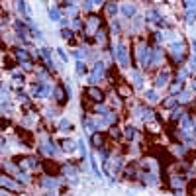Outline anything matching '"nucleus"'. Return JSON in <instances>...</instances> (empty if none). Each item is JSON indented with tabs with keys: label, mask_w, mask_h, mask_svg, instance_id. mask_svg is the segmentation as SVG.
<instances>
[{
	"label": "nucleus",
	"mask_w": 196,
	"mask_h": 196,
	"mask_svg": "<svg viewBox=\"0 0 196 196\" xmlns=\"http://www.w3.org/2000/svg\"><path fill=\"white\" fill-rule=\"evenodd\" d=\"M135 133H137V131H135V128H131V126H130V128H126V135L130 137V139H133V137H135Z\"/></svg>",
	"instance_id": "ddd939ff"
},
{
	"label": "nucleus",
	"mask_w": 196,
	"mask_h": 196,
	"mask_svg": "<svg viewBox=\"0 0 196 196\" xmlns=\"http://www.w3.org/2000/svg\"><path fill=\"white\" fill-rule=\"evenodd\" d=\"M165 106H167V108H174V106H177V100H174V98L167 100V104H165Z\"/></svg>",
	"instance_id": "dca6fc26"
},
{
	"label": "nucleus",
	"mask_w": 196,
	"mask_h": 196,
	"mask_svg": "<svg viewBox=\"0 0 196 196\" xmlns=\"http://www.w3.org/2000/svg\"><path fill=\"white\" fill-rule=\"evenodd\" d=\"M78 73H86L85 71V63H78Z\"/></svg>",
	"instance_id": "6ab92c4d"
},
{
	"label": "nucleus",
	"mask_w": 196,
	"mask_h": 196,
	"mask_svg": "<svg viewBox=\"0 0 196 196\" xmlns=\"http://www.w3.org/2000/svg\"><path fill=\"white\" fill-rule=\"evenodd\" d=\"M53 94H55V98H57V102H59V104H65L67 98H69V94H67V90H65L63 85H57L55 90H53Z\"/></svg>",
	"instance_id": "f03ea898"
},
{
	"label": "nucleus",
	"mask_w": 196,
	"mask_h": 196,
	"mask_svg": "<svg viewBox=\"0 0 196 196\" xmlns=\"http://www.w3.org/2000/svg\"><path fill=\"white\" fill-rule=\"evenodd\" d=\"M49 16H51L53 20H59V12H57V10H51V12H49Z\"/></svg>",
	"instance_id": "f3484780"
},
{
	"label": "nucleus",
	"mask_w": 196,
	"mask_h": 196,
	"mask_svg": "<svg viewBox=\"0 0 196 196\" xmlns=\"http://www.w3.org/2000/svg\"><path fill=\"white\" fill-rule=\"evenodd\" d=\"M102 143H104V135L102 133H92V145L94 147H98V149H102Z\"/></svg>",
	"instance_id": "39448f33"
},
{
	"label": "nucleus",
	"mask_w": 196,
	"mask_h": 196,
	"mask_svg": "<svg viewBox=\"0 0 196 196\" xmlns=\"http://www.w3.org/2000/svg\"><path fill=\"white\" fill-rule=\"evenodd\" d=\"M61 145L65 147V151H73V141H71V139H63V141H61Z\"/></svg>",
	"instance_id": "9b49d317"
},
{
	"label": "nucleus",
	"mask_w": 196,
	"mask_h": 196,
	"mask_svg": "<svg viewBox=\"0 0 196 196\" xmlns=\"http://www.w3.org/2000/svg\"><path fill=\"white\" fill-rule=\"evenodd\" d=\"M61 35H63V37H65V39H67V41H69V43H73V41H75V33H73V32H71V30H69V28H63V30H61Z\"/></svg>",
	"instance_id": "423d86ee"
},
{
	"label": "nucleus",
	"mask_w": 196,
	"mask_h": 196,
	"mask_svg": "<svg viewBox=\"0 0 196 196\" xmlns=\"http://www.w3.org/2000/svg\"><path fill=\"white\" fill-rule=\"evenodd\" d=\"M43 171H45V173H47V174H51V177H53V174H59L61 167L53 165L51 161H45V163H43Z\"/></svg>",
	"instance_id": "7ed1b4c3"
},
{
	"label": "nucleus",
	"mask_w": 196,
	"mask_h": 196,
	"mask_svg": "<svg viewBox=\"0 0 196 196\" xmlns=\"http://www.w3.org/2000/svg\"><path fill=\"white\" fill-rule=\"evenodd\" d=\"M118 53H120V63H122L124 67H126L128 65V59H126V49H124V45H120V47H118Z\"/></svg>",
	"instance_id": "6e6552de"
},
{
	"label": "nucleus",
	"mask_w": 196,
	"mask_h": 196,
	"mask_svg": "<svg viewBox=\"0 0 196 196\" xmlns=\"http://www.w3.org/2000/svg\"><path fill=\"white\" fill-rule=\"evenodd\" d=\"M194 128H196V120H194Z\"/></svg>",
	"instance_id": "aec40b11"
},
{
	"label": "nucleus",
	"mask_w": 196,
	"mask_h": 196,
	"mask_svg": "<svg viewBox=\"0 0 196 196\" xmlns=\"http://www.w3.org/2000/svg\"><path fill=\"white\" fill-rule=\"evenodd\" d=\"M106 8H108V14H116V4L114 2H108Z\"/></svg>",
	"instance_id": "2eb2a0df"
},
{
	"label": "nucleus",
	"mask_w": 196,
	"mask_h": 196,
	"mask_svg": "<svg viewBox=\"0 0 196 196\" xmlns=\"http://www.w3.org/2000/svg\"><path fill=\"white\" fill-rule=\"evenodd\" d=\"M118 92H120V96H122V98H126V96H130V94H131V88H128V85H120L118 86Z\"/></svg>",
	"instance_id": "0eeeda50"
},
{
	"label": "nucleus",
	"mask_w": 196,
	"mask_h": 196,
	"mask_svg": "<svg viewBox=\"0 0 196 196\" xmlns=\"http://www.w3.org/2000/svg\"><path fill=\"white\" fill-rule=\"evenodd\" d=\"M86 94H88L94 102H102L104 100V92L100 88H96V86H86Z\"/></svg>",
	"instance_id": "f257e3e1"
},
{
	"label": "nucleus",
	"mask_w": 196,
	"mask_h": 196,
	"mask_svg": "<svg viewBox=\"0 0 196 196\" xmlns=\"http://www.w3.org/2000/svg\"><path fill=\"white\" fill-rule=\"evenodd\" d=\"M165 82H167V73L163 71V73H161L159 77H157V82H155V85H157V86H163Z\"/></svg>",
	"instance_id": "9d476101"
},
{
	"label": "nucleus",
	"mask_w": 196,
	"mask_h": 196,
	"mask_svg": "<svg viewBox=\"0 0 196 196\" xmlns=\"http://www.w3.org/2000/svg\"><path fill=\"white\" fill-rule=\"evenodd\" d=\"M188 192H190V196H196V181L188 182Z\"/></svg>",
	"instance_id": "f8f14e48"
},
{
	"label": "nucleus",
	"mask_w": 196,
	"mask_h": 196,
	"mask_svg": "<svg viewBox=\"0 0 196 196\" xmlns=\"http://www.w3.org/2000/svg\"><path fill=\"white\" fill-rule=\"evenodd\" d=\"M145 96H147V98H151V100H155V98H157V94H155V92H153V90H149V92H147V94H145Z\"/></svg>",
	"instance_id": "a211bd4d"
},
{
	"label": "nucleus",
	"mask_w": 196,
	"mask_h": 196,
	"mask_svg": "<svg viewBox=\"0 0 196 196\" xmlns=\"http://www.w3.org/2000/svg\"><path fill=\"white\" fill-rule=\"evenodd\" d=\"M110 135L114 137V139H120V137H122V130H120V128H116V126H112L110 128Z\"/></svg>",
	"instance_id": "1a4fd4ad"
},
{
	"label": "nucleus",
	"mask_w": 196,
	"mask_h": 196,
	"mask_svg": "<svg viewBox=\"0 0 196 196\" xmlns=\"http://www.w3.org/2000/svg\"><path fill=\"white\" fill-rule=\"evenodd\" d=\"M16 57H18L20 63H26V67H30V57H28V51H24V49H14Z\"/></svg>",
	"instance_id": "20e7f679"
},
{
	"label": "nucleus",
	"mask_w": 196,
	"mask_h": 196,
	"mask_svg": "<svg viewBox=\"0 0 196 196\" xmlns=\"http://www.w3.org/2000/svg\"><path fill=\"white\" fill-rule=\"evenodd\" d=\"M124 14H126V16H133V14H135V8H133V6H124Z\"/></svg>",
	"instance_id": "4468645a"
}]
</instances>
